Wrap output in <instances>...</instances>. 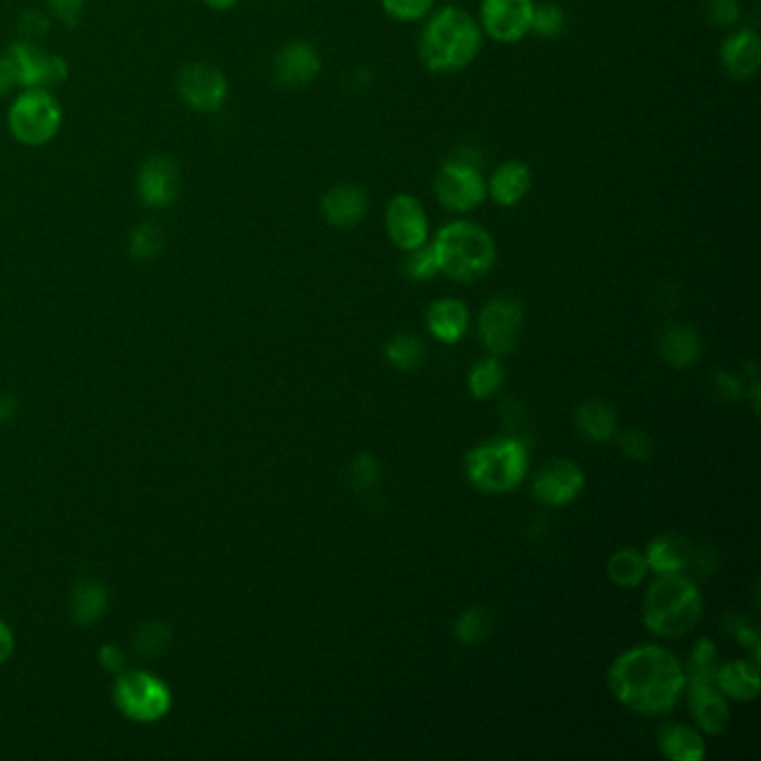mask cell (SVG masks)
Returning a JSON list of instances; mask_svg holds the SVG:
<instances>
[{"label": "cell", "mask_w": 761, "mask_h": 761, "mask_svg": "<svg viewBox=\"0 0 761 761\" xmlns=\"http://www.w3.org/2000/svg\"><path fill=\"white\" fill-rule=\"evenodd\" d=\"M8 59L14 65L18 86L23 88H48L59 86L70 74L67 63L61 57L48 54L29 40H16L10 46Z\"/></svg>", "instance_id": "12"}, {"label": "cell", "mask_w": 761, "mask_h": 761, "mask_svg": "<svg viewBox=\"0 0 761 761\" xmlns=\"http://www.w3.org/2000/svg\"><path fill=\"white\" fill-rule=\"evenodd\" d=\"M404 271L415 282H427V279L436 277L438 275V264H436V255H434L432 244H422V246L409 250Z\"/></svg>", "instance_id": "36"}, {"label": "cell", "mask_w": 761, "mask_h": 761, "mask_svg": "<svg viewBox=\"0 0 761 761\" xmlns=\"http://www.w3.org/2000/svg\"><path fill=\"white\" fill-rule=\"evenodd\" d=\"M494 619L485 608H470L456 621V637L464 646H481L489 639Z\"/></svg>", "instance_id": "31"}, {"label": "cell", "mask_w": 761, "mask_h": 761, "mask_svg": "<svg viewBox=\"0 0 761 761\" xmlns=\"http://www.w3.org/2000/svg\"><path fill=\"white\" fill-rule=\"evenodd\" d=\"M719 668V652L714 641L710 639H699L693 648L690 663L686 670V682H712L714 684V672Z\"/></svg>", "instance_id": "32"}, {"label": "cell", "mask_w": 761, "mask_h": 761, "mask_svg": "<svg viewBox=\"0 0 761 761\" xmlns=\"http://www.w3.org/2000/svg\"><path fill=\"white\" fill-rule=\"evenodd\" d=\"M105 610V589L97 583H80L72 597V614L80 625L95 623Z\"/></svg>", "instance_id": "29"}, {"label": "cell", "mask_w": 761, "mask_h": 761, "mask_svg": "<svg viewBox=\"0 0 761 761\" xmlns=\"http://www.w3.org/2000/svg\"><path fill=\"white\" fill-rule=\"evenodd\" d=\"M504 383V369L496 355L483 358L470 371V394L476 400L494 398Z\"/></svg>", "instance_id": "28"}, {"label": "cell", "mask_w": 761, "mask_h": 761, "mask_svg": "<svg viewBox=\"0 0 761 761\" xmlns=\"http://www.w3.org/2000/svg\"><path fill=\"white\" fill-rule=\"evenodd\" d=\"M163 246V237L157 224L152 222H144L141 226H137V230L130 237V252L135 260H152L159 255V250Z\"/></svg>", "instance_id": "34"}, {"label": "cell", "mask_w": 761, "mask_h": 761, "mask_svg": "<svg viewBox=\"0 0 761 761\" xmlns=\"http://www.w3.org/2000/svg\"><path fill=\"white\" fill-rule=\"evenodd\" d=\"M320 210H322V217L328 226L353 228L364 220L366 210H369V199L360 186L340 184V186H333L330 190L324 192V197L320 201Z\"/></svg>", "instance_id": "19"}, {"label": "cell", "mask_w": 761, "mask_h": 761, "mask_svg": "<svg viewBox=\"0 0 761 761\" xmlns=\"http://www.w3.org/2000/svg\"><path fill=\"white\" fill-rule=\"evenodd\" d=\"M18 86L14 65L8 57H0V97H8Z\"/></svg>", "instance_id": "44"}, {"label": "cell", "mask_w": 761, "mask_h": 761, "mask_svg": "<svg viewBox=\"0 0 761 761\" xmlns=\"http://www.w3.org/2000/svg\"><path fill=\"white\" fill-rule=\"evenodd\" d=\"M167 641H171V629L161 623H148L137 632L135 650L144 657H157L167 646Z\"/></svg>", "instance_id": "38"}, {"label": "cell", "mask_w": 761, "mask_h": 761, "mask_svg": "<svg viewBox=\"0 0 761 761\" xmlns=\"http://www.w3.org/2000/svg\"><path fill=\"white\" fill-rule=\"evenodd\" d=\"M273 72L279 86L304 88L320 76L322 57L307 40H290L275 54Z\"/></svg>", "instance_id": "16"}, {"label": "cell", "mask_w": 761, "mask_h": 761, "mask_svg": "<svg viewBox=\"0 0 761 761\" xmlns=\"http://www.w3.org/2000/svg\"><path fill=\"white\" fill-rule=\"evenodd\" d=\"M12 648H14L12 634H10V629L3 623H0V661H5L10 657Z\"/></svg>", "instance_id": "46"}, {"label": "cell", "mask_w": 761, "mask_h": 761, "mask_svg": "<svg viewBox=\"0 0 761 761\" xmlns=\"http://www.w3.org/2000/svg\"><path fill=\"white\" fill-rule=\"evenodd\" d=\"M203 3H205L208 8H213V10H217V12H224V10H230V8H235V5L239 3V0H203Z\"/></svg>", "instance_id": "47"}, {"label": "cell", "mask_w": 761, "mask_h": 761, "mask_svg": "<svg viewBox=\"0 0 761 761\" xmlns=\"http://www.w3.org/2000/svg\"><path fill=\"white\" fill-rule=\"evenodd\" d=\"M351 483L360 494L373 491L379 485V464L373 456H358L351 462Z\"/></svg>", "instance_id": "39"}, {"label": "cell", "mask_w": 761, "mask_h": 761, "mask_svg": "<svg viewBox=\"0 0 761 761\" xmlns=\"http://www.w3.org/2000/svg\"><path fill=\"white\" fill-rule=\"evenodd\" d=\"M608 688L634 712L665 714L686 693V668L665 648L637 646L614 659L608 670Z\"/></svg>", "instance_id": "1"}, {"label": "cell", "mask_w": 761, "mask_h": 761, "mask_svg": "<svg viewBox=\"0 0 761 761\" xmlns=\"http://www.w3.org/2000/svg\"><path fill=\"white\" fill-rule=\"evenodd\" d=\"M101 661H103V665H105V668L116 670V668L123 663V654H121V650H118V648H114V646H105V648L101 650Z\"/></svg>", "instance_id": "45"}, {"label": "cell", "mask_w": 761, "mask_h": 761, "mask_svg": "<svg viewBox=\"0 0 761 761\" xmlns=\"http://www.w3.org/2000/svg\"><path fill=\"white\" fill-rule=\"evenodd\" d=\"M650 567L646 561V554L637 552V549H619L608 561V576L614 585L619 587H637L644 583V578L648 576Z\"/></svg>", "instance_id": "27"}, {"label": "cell", "mask_w": 761, "mask_h": 761, "mask_svg": "<svg viewBox=\"0 0 761 761\" xmlns=\"http://www.w3.org/2000/svg\"><path fill=\"white\" fill-rule=\"evenodd\" d=\"M464 474L478 491H512L527 476V447L512 438L483 442L464 458Z\"/></svg>", "instance_id": "5"}, {"label": "cell", "mask_w": 761, "mask_h": 761, "mask_svg": "<svg viewBox=\"0 0 761 761\" xmlns=\"http://www.w3.org/2000/svg\"><path fill=\"white\" fill-rule=\"evenodd\" d=\"M389 239L404 252L429 241V217L422 201L409 192L396 195L385 210Z\"/></svg>", "instance_id": "13"}, {"label": "cell", "mask_w": 761, "mask_h": 761, "mask_svg": "<svg viewBox=\"0 0 761 761\" xmlns=\"http://www.w3.org/2000/svg\"><path fill=\"white\" fill-rule=\"evenodd\" d=\"M14 411V400L8 398V396H0V422L8 420Z\"/></svg>", "instance_id": "48"}, {"label": "cell", "mask_w": 761, "mask_h": 761, "mask_svg": "<svg viewBox=\"0 0 761 761\" xmlns=\"http://www.w3.org/2000/svg\"><path fill=\"white\" fill-rule=\"evenodd\" d=\"M719 61L728 76L748 80L759 72L761 65V38L750 27H739L726 36L719 48Z\"/></svg>", "instance_id": "18"}, {"label": "cell", "mask_w": 761, "mask_h": 761, "mask_svg": "<svg viewBox=\"0 0 761 761\" xmlns=\"http://www.w3.org/2000/svg\"><path fill=\"white\" fill-rule=\"evenodd\" d=\"M532 190V171L525 161L507 159L494 167L487 179V197L502 208L519 205Z\"/></svg>", "instance_id": "20"}, {"label": "cell", "mask_w": 761, "mask_h": 761, "mask_svg": "<svg viewBox=\"0 0 761 761\" xmlns=\"http://www.w3.org/2000/svg\"><path fill=\"white\" fill-rule=\"evenodd\" d=\"M427 328L438 342L456 345L470 328V311L460 300L440 298L427 309Z\"/></svg>", "instance_id": "22"}, {"label": "cell", "mask_w": 761, "mask_h": 761, "mask_svg": "<svg viewBox=\"0 0 761 761\" xmlns=\"http://www.w3.org/2000/svg\"><path fill=\"white\" fill-rule=\"evenodd\" d=\"M50 23L43 14H38V12H27L21 23H18V29L23 32L25 40H32V38H38V36H43L48 32Z\"/></svg>", "instance_id": "43"}, {"label": "cell", "mask_w": 761, "mask_h": 761, "mask_svg": "<svg viewBox=\"0 0 761 761\" xmlns=\"http://www.w3.org/2000/svg\"><path fill=\"white\" fill-rule=\"evenodd\" d=\"M523 330V304L512 295L491 298L478 317V333L485 349L500 358L512 353L521 340Z\"/></svg>", "instance_id": "8"}, {"label": "cell", "mask_w": 761, "mask_h": 761, "mask_svg": "<svg viewBox=\"0 0 761 761\" xmlns=\"http://www.w3.org/2000/svg\"><path fill=\"white\" fill-rule=\"evenodd\" d=\"M436 0H383V10L398 23H415L427 18Z\"/></svg>", "instance_id": "35"}, {"label": "cell", "mask_w": 761, "mask_h": 761, "mask_svg": "<svg viewBox=\"0 0 761 761\" xmlns=\"http://www.w3.org/2000/svg\"><path fill=\"white\" fill-rule=\"evenodd\" d=\"M182 190V171L173 157H150L139 171L137 195L148 208L173 205Z\"/></svg>", "instance_id": "14"}, {"label": "cell", "mask_w": 761, "mask_h": 761, "mask_svg": "<svg viewBox=\"0 0 761 761\" xmlns=\"http://www.w3.org/2000/svg\"><path fill=\"white\" fill-rule=\"evenodd\" d=\"M712 385H714V391L716 396L726 400V402H737L746 396V385L741 383V379L731 373V371H716L714 373V379H712Z\"/></svg>", "instance_id": "41"}, {"label": "cell", "mask_w": 761, "mask_h": 761, "mask_svg": "<svg viewBox=\"0 0 761 761\" xmlns=\"http://www.w3.org/2000/svg\"><path fill=\"white\" fill-rule=\"evenodd\" d=\"M585 476L570 460H554L542 467L532 485L534 498L545 507H563L581 496Z\"/></svg>", "instance_id": "15"}, {"label": "cell", "mask_w": 761, "mask_h": 761, "mask_svg": "<svg viewBox=\"0 0 761 761\" xmlns=\"http://www.w3.org/2000/svg\"><path fill=\"white\" fill-rule=\"evenodd\" d=\"M714 686L726 699L752 701L759 697V663L754 661H728L719 663L714 672Z\"/></svg>", "instance_id": "23"}, {"label": "cell", "mask_w": 761, "mask_h": 761, "mask_svg": "<svg viewBox=\"0 0 761 761\" xmlns=\"http://www.w3.org/2000/svg\"><path fill=\"white\" fill-rule=\"evenodd\" d=\"M483 29L478 21L460 8H442L436 12L417 40L422 65L436 74H453L470 67L481 48Z\"/></svg>", "instance_id": "2"}, {"label": "cell", "mask_w": 761, "mask_h": 761, "mask_svg": "<svg viewBox=\"0 0 761 761\" xmlns=\"http://www.w3.org/2000/svg\"><path fill=\"white\" fill-rule=\"evenodd\" d=\"M387 360L400 371H415L425 362V345L411 333H398L385 347Z\"/></svg>", "instance_id": "30"}, {"label": "cell", "mask_w": 761, "mask_h": 761, "mask_svg": "<svg viewBox=\"0 0 761 761\" xmlns=\"http://www.w3.org/2000/svg\"><path fill=\"white\" fill-rule=\"evenodd\" d=\"M63 121V110L48 88H27L10 108V130L23 146H46Z\"/></svg>", "instance_id": "7"}, {"label": "cell", "mask_w": 761, "mask_h": 761, "mask_svg": "<svg viewBox=\"0 0 761 761\" xmlns=\"http://www.w3.org/2000/svg\"><path fill=\"white\" fill-rule=\"evenodd\" d=\"M114 695L118 708L137 722H154L171 708V693L146 672L121 674Z\"/></svg>", "instance_id": "9"}, {"label": "cell", "mask_w": 761, "mask_h": 761, "mask_svg": "<svg viewBox=\"0 0 761 761\" xmlns=\"http://www.w3.org/2000/svg\"><path fill=\"white\" fill-rule=\"evenodd\" d=\"M438 273L460 284L483 279L496 264V241L487 228L470 220L445 224L434 241Z\"/></svg>", "instance_id": "3"}, {"label": "cell", "mask_w": 761, "mask_h": 761, "mask_svg": "<svg viewBox=\"0 0 761 761\" xmlns=\"http://www.w3.org/2000/svg\"><path fill=\"white\" fill-rule=\"evenodd\" d=\"M534 5V0H483L478 25L496 43H521L532 29Z\"/></svg>", "instance_id": "11"}, {"label": "cell", "mask_w": 761, "mask_h": 761, "mask_svg": "<svg viewBox=\"0 0 761 761\" xmlns=\"http://www.w3.org/2000/svg\"><path fill=\"white\" fill-rule=\"evenodd\" d=\"M563 29H565V12L561 5L552 3V0H545V3L534 5L529 34H536L538 38H545V40H552V38H559Z\"/></svg>", "instance_id": "33"}, {"label": "cell", "mask_w": 761, "mask_h": 761, "mask_svg": "<svg viewBox=\"0 0 761 761\" xmlns=\"http://www.w3.org/2000/svg\"><path fill=\"white\" fill-rule=\"evenodd\" d=\"M648 567L661 574H679L690 563V545L679 534H665L654 538L646 552Z\"/></svg>", "instance_id": "24"}, {"label": "cell", "mask_w": 761, "mask_h": 761, "mask_svg": "<svg viewBox=\"0 0 761 761\" xmlns=\"http://www.w3.org/2000/svg\"><path fill=\"white\" fill-rule=\"evenodd\" d=\"M576 427L595 442H608L616 436V413L603 400H587L576 407Z\"/></svg>", "instance_id": "26"}, {"label": "cell", "mask_w": 761, "mask_h": 761, "mask_svg": "<svg viewBox=\"0 0 761 761\" xmlns=\"http://www.w3.org/2000/svg\"><path fill=\"white\" fill-rule=\"evenodd\" d=\"M703 601L699 587L679 574H661L646 591L641 616L646 627L663 639H679L699 623Z\"/></svg>", "instance_id": "4"}, {"label": "cell", "mask_w": 761, "mask_h": 761, "mask_svg": "<svg viewBox=\"0 0 761 761\" xmlns=\"http://www.w3.org/2000/svg\"><path fill=\"white\" fill-rule=\"evenodd\" d=\"M619 445H621V449L625 451V456H627L629 460H637V462L648 460V458L652 456V449H654L652 438H650L646 432L634 429V427L623 429V432L619 434Z\"/></svg>", "instance_id": "40"}, {"label": "cell", "mask_w": 761, "mask_h": 761, "mask_svg": "<svg viewBox=\"0 0 761 761\" xmlns=\"http://www.w3.org/2000/svg\"><path fill=\"white\" fill-rule=\"evenodd\" d=\"M52 14L65 25V27H74L78 23L80 10L86 5V0H48Z\"/></svg>", "instance_id": "42"}, {"label": "cell", "mask_w": 761, "mask_h": 761, "mask_svg": "<svg viewBox=\"0 0 761 761\" xmlns=\"http://www.w3.org/2000/svg\"><path fill=\"white\" fill-rule=\"evenodd\" d=\"M708 23L719 29H733L741 21L739 0H706Z\"/></svg>", "instance_id": "37"}, {"label": "cell", "mask_w": 761, "mask_h": 761, "mask_svg": "<svg viewBox=\"0 0 761 761\" xmlns=\"http://www.w3.org/2000/svg\"><path fill=\"white\" fill-rule=\"evenodd\" d=\"M688 706L695 724L706 735H722L731 726V706L712 682H686Z\"/></svg>", "instance_id": "17"}, {"label": "cell", "mask_w": 761, "mask_h": 761, "mask_svg": "<svg viewBox=\"0 0 761 761\" xmlns=\"http://www.w3.org/2000/svg\"><path fill=\"white\" fill-rule=\"evenodd\" d=\"M177 92L197 112H217L228 99V78L215 65L190 63L177 74Z\"/></svg>", "instance_id": "10"}, {"label": "cell", "mask_w": 761, "mask_h": 761, "mask_svg": "<svg viewBox=\"0 0 761 761\" xmlns=\"http://www.w3.org/2000/svg\"><path fill=\"white\" fill-rule=\"evenodd\" d=\"M657 744L663 757L674 761H701L706 754L703 737L686 724H665L657 733Z\"/></svg>", "instance_id": "25"}, {"label": "cell", "mask_w": 761, "mask_h": 761, "mask_svg": "<svg viewBox=\"0 0 761 761\" xmlns=\"http://www.w3.org/2000/svg\"><path fill=\"white\" fill-rule=\"evenodd\" d=\"M657 349L663 362L670 364L672 369H679V371L688 369L690 364L697 362L701 353L699 333L688 324H679V322L668 324L659 335Z\"/></svg>", "instance_id": "21"}, {"label": "cell", "mask_w": 761, "mask_h": 761, "mask_svg": "<svg viewBox=\"0 0 761 761\" xmlns=\"http://www.w3.org/2000/svg\"><path fill=\"white\" fill-rule=\"evenodd\" d=\"M434 195L438 203L456 215H467L485 203L487 179L483 154L476 148H458L436 173Z\"/></svg>", "instance_id": "6"}]
</instances>
